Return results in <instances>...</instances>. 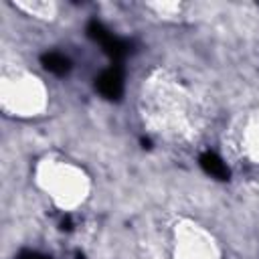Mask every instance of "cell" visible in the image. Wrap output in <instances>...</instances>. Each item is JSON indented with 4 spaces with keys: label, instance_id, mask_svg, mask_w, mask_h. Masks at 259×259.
<instances>
[{
    "label": "cell",
    "instance_id": "cell-1",
    "mask_svg": "<svg viewBox=\"0 0 259 259\" xmlns=\"http://www.w3.org/2000/svg\"><path fill=\"white\" fill-rule=\"evenodd\" d=\"M89 34L101 45V49L111 57V59H121L127 53V42L121 40L119 36H115L111 30H107L101 22L93 20L89 24Z\"/></svg>",
    "mask_w": 259,
    "mask_h": 259
},
{
    "label": "cell",
    "instance_id": "cell-2",
    "mask_svg": "<svg viewBox=\"0 0 259 259\" xmlns=\"http://www.w3.org/2000/svg\"><path fill=\"white\" fill-rule=\"evenodd\" d=\"M97 89L101 91V95H105L109 99L119 97L121 91H123V77H121L119 69L111 67V69L103 71L99 75V79H97Z\"/></svg>",
    "mask_w": 259,
    "mask_h": 259
},
{
    "label": "cell",
    "instance_id": "cell-3",
    "mask_svg": "<svg viewBox=\"0 0 259 259\" xmlns=\"http://www.w3.org/2000/svg\"><path fill=\"white\" fill-rule=\"evenodd\" d=\"M200 166H202L210 176H214V178H227V174H229V168H227L225 160L219 158V156L212 154V152H204V154L200 156Z\"/></svg>",
    "mask_w": 259,
    "mask_h": 259
},
{
    "label": "cell",
    "instance_id": "cell-4",
    "mask_svg": "<svg viewBox=\"0 0 259 259\" xmlns=\"http://www.w3.org/2000/svg\"><path fill=\"white\" fill-rule=\"evenodd\" d=\"M42 65L55 75H63L69 71V59L61 53H47L42 57Z\"/></svg>",
    "mask_w": 259,
    "mask_h": 259
},
{
    "label": "cell",
    "instance_id": "cell-5",
    "mask_svg": "<svg viewBox=\"0 0 259 259\" xmlns=\"http://www.w3.org/2000/svg\"><path fill=\"white\" fill-rule=\"evenodd\" d=\"M253 127L257 130L255 134H251L247 140H249V146H247V152L253 156L255 164H259V123H253Z\"/></svg>",
    "mask_w": 259,
    "mask_h": 259
}]
</instances>
